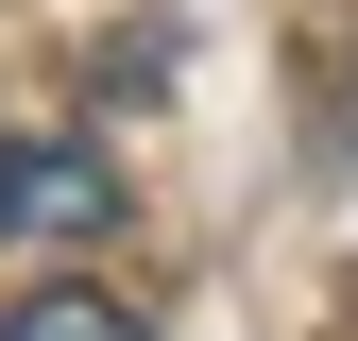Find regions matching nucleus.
<instances>
[{
  "mask_svg": "<svg viewBox=\"0 0 358 341\" xmlns=\"http://www.w3.org/2000/svg\"><path fill=\"white\" fill-rule=\"evenodd\" d=\"M120 222V170L85 137H0V239H103Z\"/></svg>",
  "mask_w": 358,
  "mask_h": 341,
  "instance_id": "nucleus-1",
  "label": "nucleus"
},
{
  "mask_svg": "<svg viewBox=\"0 0 358 341\" xmlns=\"http://www.w3.org/2000/svg\"><path fill=\"white\" fill-rule=\"evenodd\" d=\"M0 341H137V307L85 290V273H52V290H17V324H0Z\"/></svg>",
  "mask_w": 358,
  "mask_h": 341,
  "instance_id": "nucleus-2",
  "label": "nucleus"
}]
</instances>
